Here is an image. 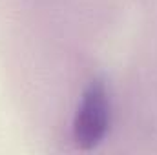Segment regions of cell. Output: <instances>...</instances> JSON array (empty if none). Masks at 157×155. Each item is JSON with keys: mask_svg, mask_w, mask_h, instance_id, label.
I'll list each match as a JSON object with an SVG mask.
<instances>
[{"mask_svg": "<svg viewBox=\"0 0 157 155\" xmlns=\"http://www.w3.org/2000/svg\"><path fill=\"white\" fill-rule=\"evenodd\" d=\"M112 124V97L106 82L95 77L88 82L80 95V102L73 117V142L75 146L90 152L97 148Z\"/></svg>", "mask_w": 157, "mask_h": 155, "instance_id": "6da1fadb", "label": "cell"}]
</instances>
